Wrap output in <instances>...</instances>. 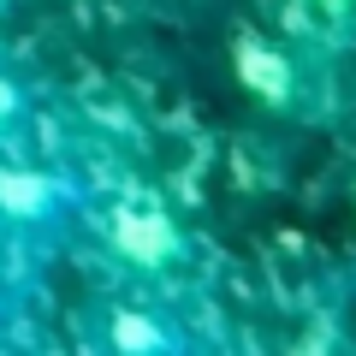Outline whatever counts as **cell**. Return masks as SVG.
Returning <instances> with one entry per match:
<instances>
[{"instance_id": "cell-7", "label": "cell", "mask_w": 356, "mask_h": 356, "mask_svg": "<svg viewBox=\"0 0 356 356\" xmlns=\"http://www.w3.org/2000/svg\"><path fill=\"white\" fill-rule=\"evenodd\" d=\"M315 6H321L327 18H350V6H356V0H315Z\"/></svg>"}, {"instance_id": "cell-6", "label": "cell", "mask_w": 356, "mask_h": 356, "mask_svg": "<svg viewBox=\"0 0 356 356\" xmlns=\"http://www.w3.org/2000/svg\"><path fill=\"white\" fill-rule=\"evenodd\" d=\"M13 309H18V297H13V285L0 280V327H6V321H13Z\"/></svg>"}, {"instance_id": "cell-1", "label": "cell", "mask_w": 356, "mask_h": 356, "mask_svg": "<svg viewBox=\"0 0 356 356\" xmlns=\"http://www.w3.org/2000/svg\"><path fill=\"white\" fill-rule=\"evenodd\" d=\"M83 214H89V191L77 172H65L54 161H36L24 149L0 154V238L6 243L48 250Z\"/></svg>"}, {"instance_id": "cell-4", "label": "cell", "mask_w": 356, "mask_h": 356, "mask_svg": "<svg viewBox=\"0 0 356 356\" xmlns=\"http://www.w3.org/2000/svg\"><path fill=\"white\" fill-rule=\"evenodd\" d=\"M36 89H30V77H18L13 65H0V154H13L30 143V131H36Z\"/></svg>"}, {"instance_id": "cell-3", "label": "cell", "mask_w": 356, "mask_h": 356, "mask_svg": "<svg viewBox=\"0 0 356 356\" xmlns=\"http://www.w3.org/2000/svg\"><path fill=\"white\" fill-rule=\"evenodd\" d=\"M102 344L113 356H172L184 350V327L154 303H107L102 315Z\"/></svg>"}, {"instance_id": "cell-5", "label": "cell", "mask_w": 356, "mask_h": 356, "mask_svg": "<svg viewBox=\"0 0 356 356\" xmlns=\"http://www.w3.org/2000/svg\"><path fill=\"white\" fill-rule=\"evenodd\" d=\"M238 65H243V77H250V83L261 89L267 102L291 107V83H297V65L285 60V54H273V48H243V54H238Z\"/></svg>"}, {"instance_id": "cell-2", "label": "cell", "mask_w": 356, "mask_h": 356, "mask_svg": "<svg viewBox=\"0 0 356 356\" xmlns=\"http://www.w3.org/2000/svg\"><path fill=\"white\" fill-rule=\"evenodd\" d=\"M102 232H107L113 261L125 267V273H137V280H149V285L184 280L191 261H196V243H191V232H184V220L166 202H154V196H125V202H113Z\"/></svg>"}]
</instances>
